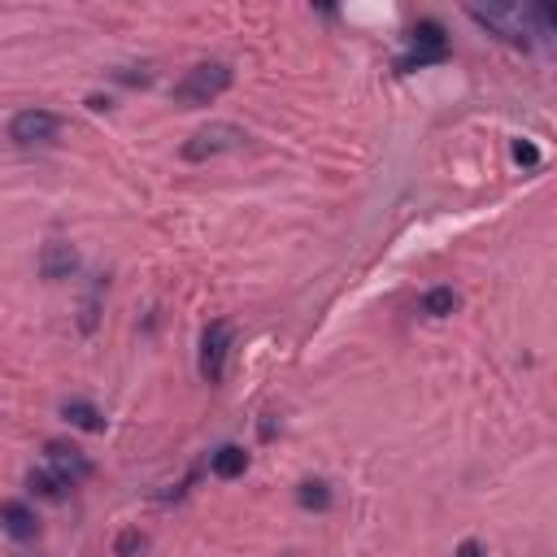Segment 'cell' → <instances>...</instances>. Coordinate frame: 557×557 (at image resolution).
Listing matches in <instances>:
<instances>
[{
  "label": "cell",
  "instance_id": "obj_7",
  "mask_svg": "<svg viewBox=\"0 0 557 557\" xmlns=\"http://www.w3.org/2000/svg\"><path fill=\"white\" fill-rule=\"evenodd\" d=\"M44 457H48V466L74 487L78 479H87L91 474V461L83 457V448H74V444H65V440H48L44 444Z\"/></svg>",
  "mask_w": 557,
  "mask_h": 557
},
{
  "label": "cell",
  "instance_id": "obj_19",
  "mask_svg": "<svg viewBox=\"0 0 557 557\" xmlns=\"http://www.w3.org/2000/svg\"><path fill=\"white\" fill-rule=\"evenodd\" d=\"M87 109H109V96H87Z\"/></svg>",
  "mask_w": 557,
  "mask_h": 557
},
{
  "label": "cell",
  "instance_id": "obj_11",
  "mask_svg": "<svg viewBox=\"0 0 557 557\" xmlns=\"http://www.w3.org/2000/svg\"><path fill=\"white\" fill-rule=\"evenodd\" d=\"M61 418L70 426H78V431H104V413L96 405H87V400H65L61 405Z\"/></svg>",
  "mask_w": 557,
  "mask_h": 557
},
{
  "label": "cell",
  "instance_id": "obj_4",
  "mask_svg": "<svg viewBox=\"0 0 557 557\" xmlns=\"http://www.w3.org/2000/svg\"><path fill=\"white\" fill-rule=\"evenodd\" d=\"M57 131H61V117L48 113V109H22V113L9 117V139L22 144V148H30V144H48Z\"/></svg>",
  "mask_w": 557,
  "mask_h": 557
},
{
  "label": "cell",
  "instance_id": "obj_8",
  "mask_svg": "<svg viewBox=\"0 0 557 557\" xmlns=\"http://www.w3.org/2000/svg\"><path fill=\"white\" fill-rule=\"evenodd\" d=\"M74 270H78V252H74V244H65V239H48L44 252H39V274H44L48 283H57V278H70Z\"/></svg>",
  "mask_w": 557,
  "mask_h": 557
},
{
  "label": "cell",
  "instance_id": "obj_6",
  "mask_svg": "<svg viewBox=\"0 0 557 557\" xmlns=\"http://www.w3.org/2000/svg\"><path fill=\"white\" fill-rule=\"evenodd\" d=\"M474 22H483V26H492L496 35H505V39H513V44H527V13L518 9V4H487V9H466Z\"/></svg>",
  "mask_w": 557,
  "mask_h": 557
},
{
  "label": "cell",
  "instance_id": "obj_2",
  "mask_svg": "<svg viewBox=\"0 0 557 557\" xmlns=\"http://www.w3.org/2000/svg\"><path fill=\"white\" fill-rule=\"evenodd\" d=\"M244 144H248V131H244V126H235V122H209V126L191 131L178 152H183V161H209V157L235 152V148H244Z\"/></svg>",
  "mask_w": 557,
  "mask_h": 557
},
{
  "label": "cell",
  "instance_id": "obj_12",
  "mask_svg": "<svg viewBox=\"0 0 557 557\" xmlns=\"http://www.w3.org/2000/svg\"><path fill=\"white\" fill-rule=\"evenodd\" d=\"M26 483H30V492H35V496H44V500H61V496H65V487H70L57 470H30V479H26Z\"/></svg>",
  "mask_w": 557,
  "mask_h": 557
},
{
  "label": "cell",
  "instance_id": "obj_5",
  "mask_svg": "<svg viewBox=\"0 0 557 557\" xmlns=\"http://www.w3.org/2000/svg\"><path fill=\"white\" fill-rule=\"evenodd\" d=\"M448 52V44H444V26L440 22H418L413 26V52L409 57H400L396 61V70H413V65H426V61H440Z\"/></svg>",
  "mask_w": 557,
  "mask_h": 557
},
{
  "label": "cell",
  "instance_id": "obj_9",
  "mask_svg": "<svg viewBox=\"0 0 557 557\" xmlns=\"http://www.w3.org/2000/svg\"><path fill=\"white\" fill-rule=\"evenodd\" d=\"M0 522H4V531H9L13 540H35V535H39V518H35V509L22 505V500H4V505H0Z\"/></svg>",
  "mask_w": 557,
  "mask_h": 557
},
{
  "label": "cell",
  "instance_id": "obj_15",
  "mask_svg": "<svg viewBox=\"0 0 557 557\" xmlns=\"http://www.w3.org/2000/svg\"><path fill=\"white\" fill-rule=\"evenodd\" d=\"M535 22H540V26H548V30L557 35V0H544V4L535 9Z\"/></svg>",
  "mask_w": 557,
  "mask_h": 557
},
{
  "label": "cell",
  "instance_id": "obj_14",
  "mask_svg": "<svg viewBox=\"0 0 557 557\" xmlns=\"http://www.w3.org/2000/svg\"><path fill=\"white\" fill-rule=\"evenodd\" d=\"M296 500H300V509H326L331 505V487L322 479H305L296 487Z\"/></svg>",
  "mask_w": 557,
  "mask_h": 557
},
{
  "label": "cell",
  "instance_id": "obj_1",
  "mask_svg": "<svg viewBox=\"0 0 557 557\" xmlns=\"http://www.w3.org/2000/svg\"><path fill=\"white\" fill-rule=\"evenodd\" d=\"M231 65L226 61H200V65H191L178 83H174V91H170V100L178 104V109H200V104H209V100H218L226 87H231Z\"/></svg>",
  "mask_w": 557,
  "mask_h": 557
},
{
  "label": "cell",
  "instance_id": "obj_13",
  "mask_svg": "<svg viewBox=\"0 0 557 557\" xmlns=\"http://www.w3.org/2000/svg\"><path fill=\"white\" fill-rule=\"evenodd\" d=\"M457 305H461V300H457L453 287H431V292L422 296V313H426V318H448Z\"/></svg>",
  "mask_w": 557,
  "mask_h": 557
},
{
  "label": "cell",
  "instance_id": "obj_10",
  "mask_svg": "<svg viewBox=\"0 0 557 557\" xmlns=\"http://www.w3.org/2000/svg\"><path fill=\"white\" fill-rule=\"evenodd\" d=\"M209 470H213L218 479H235V474L248 470V453H244L239 444H222V448L209 457Z\"/></svg>",
  "mask_w": 557,
  "mask_h": 557
},
{
  "label": "cell",
  "instance_id": "obj_16",
  "mask_svg": "<svg viewBox=\"0 0 557 557\" xmlns=\"http://www.w3.org/2000/svg\"><path fill=\"white\" fill-rule=\"evenodd\" d=\"M135 548H144V535H139V531H126V535L117 540V557H126V553H135Z\"/></svg>",
  "mask_w": 557,
  "mask_h": 557
},
{
  "label": "cell",
  "instance_id": "obj_3",
  "mask_svg": "<svg viewBox=\"0 0 557 557\" xmlns=\"http://www.w3.org/2000/svg\"><path fill=\"white\" fill-rule=\"evenodd\" d=\"M231 339H235L231 322H209L200 331V379L205 383H222L226 357H231Z\"/></svg>",
  "mask_w": 557,
  "mask_h": 557
},
{
  "label": "cell",
  "instance_id": "obj_17",
  "mask_svg": "<svg viewBox=\"0 0 557 557\" xmlns=\"http://www.w3.org/2000/svg\"><path fill=\"white\" fill-rule=\"evenodd\" d=\"M457 557H483L479 540H461V544H457Z\"/></svg>",
  "mask_w": 557,
  "mask_h": 557
},
{
  "label": "cell",
  "instance_id": "obj_18",
  "mask_svg": "<svg viewBox=\"0 0 557 557\" xmlns=\"http://www.w3.org/2000/svg\"><path fill=\"white\" fill-rule=\"evenodd\" d=\"M513 157H518V161H527V165H531V161H535V148H531V144H513Z\"/></svg>",
  "mask_w": 557,
  "mask_h": 557
}]
</instances>
